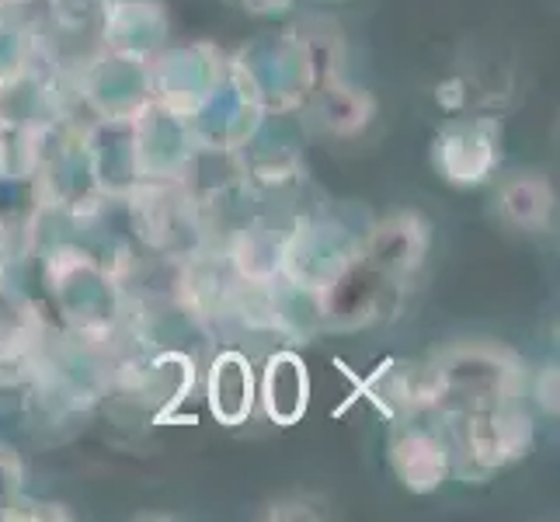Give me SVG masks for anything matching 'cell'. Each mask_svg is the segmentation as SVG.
<instances>
[{"instance_id": "9a60e30c", "label": "cell", "mask_w": 560, "mask_h": 522, "mask_svg": "<svg viewBox=\"0 0 560 522\" xmlns=\"http://www.w3.org/2000/svg\"><path fill=\"white\" fill-rule=\"evenodd\" d=\"M18 491H25V463L18 456V450L0 442V501Z\"/></svg>"}, {"instance_id": "5b68a950", "label": "cell", "mask_w": 560, "mask_h": 522, "mask_svg": "<svg viewBox=\"0 0 560 522\" xmlns=\"http://www.w3.org/2000/svg\"><path fill=\"white\" fill-rule=\"evenodd\" d=\"M429 251H432V223L418 209L390 212L386 220L373 223L370 234L359 244L362 262L397 282L415 276L424 265V258H429Z\"/></svg>"}, {"instance_id": "e0dca14e", "label": "cell", "mask_w": 560, "mask_h": 522, "mask_svg": "<svg viewBox=\"0 0 560 522\" xmlns=\"http://www.w3.org/2000/svg\"><path fill=\"white\" fill-rule=\"evenodd\" d=\"M0 4H25V0H0Z\"/></svg>"}, {"instance_id": "7c38bea8", "label": "cell", "mask_w": 560, "mask_h": 522, "mask_svg": "<svg viewBox=\"0 0 560 522\" xmlns=\"http://www.w3.org/2000/svg\"><path fill=\"white\" fill-rule=\"evenodd\" d=\"M282 262V237L272 227H244L230 244V265L244 286H272L279 282Z\"/></svg>"}, {"instance_id": "3957f363", "label": "cell", "mask_w": 560, "mask_h": 522, "mask_svg": "<svg viewBox=\"0 0 560 522\" xmlns=\"http://www.w3.org/2000/svg\"><path fill=\"white\" fill-rule=\"evenodd\" d=\"M317 321L327 332H359L390 317L400 300V282L365 265L362 255L352 258L335 279L317 289Z\"/></svg>"}, {"instance_id": "6da1fadb", "label": "cell", "mask_w": 560, "mask_h": 522, "mask_svg": "<svg viewBox=\"0 0 560 522\" xmlns=\"http://www.w3.org/2000/svg\"><path fill=\"white\" fill-rule=\"evenodd\" d=\"M432 366L439 376L435 411L442 415L523 401L526 394V366L505 345L459 341L442 348Z\"/></svg>"}, {"instance_id": "ba28073f", "label": "cell", "mask_w": 560, "mask_h": 522, "mask_svg": "<svg viewBox=\"0 0 560 522\" xmlns=\"http://www.w3.org/2000/svg\"><path fill=\"white\" fill-rule=\"evenodd\" d=\"M311 112H314V123L327 137L352 140L373 123L376 98L370 91L345 84L341 77H327V81H320L311 91Z\"/></svg>"}, {"instance_id": "ac0fdd59", "label": "cell", "mask_w": 560, "mask_h": 522, "mask_svg": "<svg viewBox=\"0 0 560 522\" xmlns=\"http://www.w3.org/2000/svg\"><path fill=\"white\" fill-rule=\"evenodd\" d=\"M327 4H335V0H327Z\"/></svg>"}, {"instance_id": "277c9868", "label": "cell", "mask_w": 560, "mask_h": 522, "mask_svg": "<svg viewBox=\"0 0 560 522\" xmlns=\"http://www.w3.org/2000/svg\"><path fill=\"white\" fill-rule=\"evenodd\" d=\"M432 164L442 178L459 188L491 182L501 164V123L480 115V119H456L442 126L432 147Z\"/></svg>"}, {"instance_id": "7a4b0ae2", "label": "cell", "mask_w": 560, "mask_h": 522, "mask_svg": "<svg viewBox=\"0 0 560 522\" xmlns=\"http://www.w3.org/2000/svg\"><path fill=\"white\" fill-rule=\"evenodd\" d=\"M453 425V467L463 477H488L494 471H505L533 450V418L526 415L523 401L491 404V408L456 411L446 415Z\"/></svg>"}, {"instance_id": "9c48e42d", "label": "cell", "mask_w": 560, "mask_h": 522, "mask_svg": "<svg viewBox=\"0 0 560 522\" xmlns=\"http://www.w3.org/2000/svg\"><path fill=\"white\" fill-rule=\"evenodd\" d=\"M557 196L547 174L539 171H515L498 185V212L501 220L526 234H544L553 223Z\"/></svg>"}, {"instance_id": "30bf717a", "label": "cell", "mask_w": 560, "mask_h": 522, "mask_svg": "<svg viewBox=\"0 0 560 522\" xmlns=\"http://www.w3.org/2000/svg\"><path fill=\"white\" fill-rule=\"evenodd\" d=\"M306 401H311V376L303 359L289 348L268 356L261 376V404L268 418L276 425H296L306 411Z\"/></svg>"}, {"instance_id": "4fadbf2b", "label": "cell", "mask_w": 560, "mask_h": 522, "mask_svg": "<svg viewBox=\"0 0 560 522\" xmlns=\"http://www.w3.org/2000/svg\"><path fill=\"white\" fill-rule=\"evenodd\" d=\"M63 522L73 519V512L63 501H46V498H32L25 491H18L11 498L0 501V522Z\"/></svg>"}, {"instance_id": "2e32d148", "label": "cell", "mask_w": 560, "mask_h": 522, "mask_svg": "<svg viewBox=\"0 0 560 522\" xmlns=\"http://www.w3.org/2000/svg\"><path fill=\"white\" fill-rule=\"evenodd\" d=\"M250 14H285L296 0H241Z\"/></svg>"}, {"instance_id": "8fae6325", "label": "cell", "mask_w": 560, "mask_h": 522, "mask_svg": "<svg viewBox=\"0 0 560 522\" xmlns=\"http://www.w3.org/2000/svg\"><path fill=\"white\" fill-rule=\"evenodd\" d=\"M209 411L220 425H241L255 408V373L241 352H220L209 366Z\"/></svg>"}, {"instance_id": "52a82bcc", "label": "cell", "mask_w": 560, "mask_h": 522, "mask_svg": "<svg viewBox=\"0 0 560 522\" xmlns=\"http://www.w3.org/2000/svg\"><path fill=\"white\" fill-rule=\"evenodd\" d=\"M105 46H112L115 56L143 60L161 46V35H167V18L158 11V4H137V0H105Z\"/></svg>"}, {"instance_id": "8992f818", "label": "cell", "mask_w": 560, "mask_h": 522, "mask_svg": "<svg viewBox=\"0 0 560 522\" xmlns=\"http://www.w3.org/2000/svg\"><path fill=\"white\" fill-rule=\"evenodd\" d=\"M386 463H390L394 477L411 495H432L446 485V477L453 471V453L450 442L439 432L404 418L394 425L390 446H386Z\"/></svg>"}, {"instance_id": "5bb4252c", "label": "cell", "mask_w": 560, "mask_h": 522, "mask_svg": "<svg viewBox=\"0 0 560 522\" xmlns=\"http://www.w3.org/2000/svg\"><path fill=\"white\" fill-rule=\"evenodd\" d=\"M526 391H529V397L544 408L550 418H557V411H560V401H557V394H560V370H557V362L550 366H539V370L533 373V376H526Z\"/></svg>"}]
</instances>
